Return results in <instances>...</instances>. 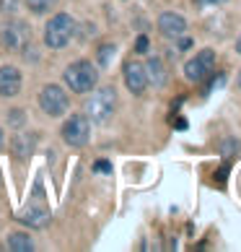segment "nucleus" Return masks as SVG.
I'll use <instances>...</instances> for the list:
<instances>
[{"mask_svg": "<svg viewBox=\"0 0 241 252\" xmlns=\"http://www.w3.org/2000/svg\"><path fill=\"white\" fill-rule=\"evenodd\" d=\"M70 107V99L65 94V89H60L57 83H47L39 91V109L47 117H62Z\"/></svg>", "mask_w": 241, "mask_h": 252, "instance_id": "obj_4", "label": "nucleus"}, {"mask_svg": "<svg viewBox=\"0 0 241 252\" xmlns=\"http://www.w3.org/2000/svg\"><path fill=\"white\" fill-rule=\"evenodd\" d=\"M213 70H215V52L213 50H200L192 60L184 63V76H187L189 81H194V83L205 81Z\"/></svg>", "mask_w": 241, "mask_h": 252, "instance_id": "obj_6", "label": "nucleus"}, {"mask_svg": "<svg viewBox=\"0 0 241 252\" xmlns=\"http://www.w3.org/2000/svg\"><path fill=\"white\" fill-rule=\"evenodd\" d=\"M26 8L34 13V16H44V13H50L54 5H57V0H24Z\"/></svg>", "mask_w": 241, "mask_h": 252, "instance_id": "obj_15", "label": "nucleus"}, {"mask_svg": "<svg viewBox=\"0 0 241 252\" xmlns=\"http://www.w3.org/2000/svg\"><path fill=\"white\" fill-rule=\"evenodd\" d=\"M145 76H148V86L166 89V83H169V70H166V65H163L161 58H148Z\"/></svg>", "mask_w": 241, "mask_h": 252, "instance_id": "obj_11", "label": "nucleus"}, {"mask_svg": "<svg viewBox=\"0 0 241 252\" xmlns=\"http://www.w3.org/2000/svg\"><path fill=\"white\" fill-rule=\"evenodd\" d=\"M78 36V21L70 13H57L44 24V44L50 50H65Z\"/></svg>", "mask_w": 241, "mask_h": 252, "instance_id": "obj_1", "label": "nucleus"}, {"mask_svg": "<svg viewBox=\"0 0 241 252\" xmlns=\"http://www.w3.org/2000/svg\"><path fill=\"white\" fill-rule=\"evenodd\" d=\"M94 172H99V174H112V161H107V158H99V161L94 164Z\"/></svg>", "mask_w": 241, "mask_h": 252, "instance_id": "obj_19", "label": "nucleus"}, {"mask_svg": "<svg viewBox=\"0 0 241 252\" xmlns=\"http://www.w3.org/2000/svg\"><path fill=\"white\" fill-rule=\"evenodd\" d=\"M117 112V91L112 86L94 89L86 101V117L96 125H107L112 115Z\"/></svg>", "mask_w": 241, "mask_h": 252, "instance_id": "obj_3", "label": "nucleus"}, {"mask_svg": "<svg viewBox=\"0 0 241 252\" xmlns=\"http://www.w3.org/2000/svg\"><path fill=\"white\" fill-rule=\"evenodd\" d=\"M8 250H11V252H31L34 250V242H31L29 234L16 231V234L8 237Z\"/></svg>", "mask_w": 241, "mask_h": 252, "instance_id": "obj_14", "label": "nucleus"}, {"mask_svg": "<svg viewBox=\"0 0 241 252\" xmlns=\"http://www.w3.org/2000/svg\"><path fill=\"white\" fill-rule=\"evenodd\" d=\"M205 3H220V0H205Z\"/></svg>", "mask_w": 241, "mask_h": 252, "instance_id": "obj_26", "label": "nucleus"}, {"mask_svg": "<svg viewBox=\"0 0 241 252\" xmlns=\"http://www.w3.org/2000/svg\"><path fill=\"white\" fill-rule=\"evenodd\" d=\"M236 52L241 55V34H239V39H236Z\"/></svg>", "mask_w": 241, "mask_h": 252, "instance_id": "obj_24", "label": "nucleus"}, {"mask_svg": "<svg viewBox=\"0 0 241 252\" xmlns=\"http://www.w3.org/2000/svg\"><path fill=\"white\" fill-rule=\"evenodd\" d=\"M114 52H117L114 44H101V47L96 50V63H99V68H109V65H112Z\"/></svg>", "mask_w": 241, "mask_h": 252, "instance_id": "obj_16", "label": "nucleus"}, {"mask_svg": "<svg viewBox=\"0 0 241 252\" xmlns=\"http://www.w3.org/2000/svg\"><path fill=\"white\" fill-rule=\"evenodd\" d=\"M125 86L130 89V94H135V96H140L145 94V89H148V76H145V65L143 63H137V60H127L125 63Z\"/></svg>", "mask_w": 241, "mask_h": 252, "instance_id": "obj_8", "label": "nucleus"}, {"mask_svg": "<svg viewBox=\"0 0 241 252\" xmlns=\"http://www.w3.org/2000/svg\"><path fill=\"white\" fill-rule=\"evenodd\" d=\"M18 91H21V70L13 65H3L0 68V96L13 99Z\"/></svg>", "mask_w": 241, "mask_h": 252, "instance_id": "obj_10", "label": "nucleus"}, {"mask_svg": "<svg viewBox=\"0 0 241 252\" xmlns=\"http://www.w3.org/2000/svg\"><path fill=\"white\" fill-rule=\"evenodd\" d=\"M239 89H241V70H239Z\"/></svg>", "mask_w": 241, "mask_h": 252, "instance_id": "obj_27", "label": "nucleus"}, {"mask_svg": "<svg viewBox=\"0 0 241 252\" xmlns=\"http://www.w3.org/2000/svg\"><path fill=\"white\" fill-rule=\"evenodd\" d=\"M174 127H177V130H187V120H184V117H177V120H174Z\"/></svg>", "mask_w": 241, "mask_h": 252, "instance_id": "obj_23", "label": "nucleus"}, {"mask_svg": "<svg viewBox=\"0 0 241 252\" xmlns=\"http://www.w3.org/2000/svg\"><path fill=\"white\" fill-rule=\"evenodd\" d=\"M50 219H52V213H50V208L44 203H29L26 211L21 213V221L29 223V226H34V229H44V223H47Z\"/></svg>", "mask_w": 241, "mask_h": 252, "instance_id": "obj_12", "label": "nucleus"}, {"mask_svg": "<svg viewBox=\"0 0 241 252\" xmlns=\"http://www.w3.org/2000/svg\"><path fill=\"white\" fill-rule=\"evenodd\" d=\"M148 47H151L148 36H145V34H140V36H137V42H135V52H137V55H143V52H148Z\"/></svg>", "mask_w": 241, "mask_h": 252, "instance_id": "obj_20", "label": "nucleus"}, {"mask_svg": "<svg viewBox=\"0 0 241 252\" xmlns=\"http://www.w3.org/2000/svg\"><path fill=\"white\" fill-rule=\"evenodd\" d=\"M3 143H5V135H3V127H0V148H3Z\"/></svg>", "mask_w": 241, "mask_h": 252, "instance_id": "obj_25", "label": "nucleus"}, {"mask_svg": "<svg viewBox=\"0 0 241 252\" xmlns=\"http://www.w3.org/2000/svg\"><path fill=\"white\" fill-rule=\"evenodd\" d=\"M62 81L68 83V89L73 94H88V91L96 89L99 81V68L91 60H76L70 63L62 73Z\"/></svg>", "mask_w": 241, "mask_h": 252, "instance_id": "obj_2", "label": "nucleus"}, {"mask_svg": "<svg viewBox=\"0 0 241 252\" xmlns=\"http://www.w3.org/2000/svg\"><path fill=\"white\" fill-rule=\"evenodd\" d=\"M226 180H228V166L223 164V166L215 172V182H226Z\"/></svg>", "mask_w": 241, "mask_h": 252, "instance_id": "obj_21", "label": "nucleus"}, {"mask_svg": "<svg viewBox=\"0 0 241 252\" xmlns=\"http://www.w3.org/2000/svg\"><path fill=\"white\" fill-rule=\"evenodd\" d=\"M192 47V36H184V39H179V50H189Z\"/></svg>", "mask_w": 241, "mask_h": 252, "instance_id": "obj_22", "label": "nucleus"}, {"mask_svg": "<svg viewBox=\"0 0 241 252\" xmlns=\"http://www.w3.org/2000/svg\"><path fill=\"white\" fill-rule=\"evenodd\" d=\"M29 36H31V32L24 21H11L0 29V44H3L5 50H21L24 44L29 42Z\"/></svg>", "mask_w": 241, "mask_h": 252, "instance_id": "obj_7", "label": "nucleus"}, {"mask_svg": "<svg viewBox=\"0 0 241 252\" xmlns=\"http://www.w3.org/2000/svg\"><path fill=\"white\" fill-rule=\"evenodd\" d=\"M60 135L68 146H76V148L86 146L88 138H91V120L86 115H70L68 123L62 125Z\"/></svg>", "mask_w": 241, "mask_h": 252, "instance_id": "obj_5", "label": "nucleus"}, {"mask_svg": "<svg viewBox=\"0 0 241 252\" xmlns=\"http://www.w3.org/2000/svg\"><path fill=\"white\" fill-rule=\"evenodd\" d=\"M239 151H241V143L236 141V138H226V141L220 143V156H223L226 161H228L231 156H236Z\"/></svg>", "mask_w": 241, "mask_h": 252, "instance_id": "obj_18", "label": "nucleus"}, {"mask_svg": "<svg viewBox=\"0 0 241 252\" xmlns=\"http://www.w3.org/2000/svg\"><path fill=\"white\" fill-rule=\"evenodd\" d=\"M159 32L163 36H169V39H177V36H182L187 32V18L174 13V11H166L159 16Z\"/></svg>", "mask_w": 241, "mask_h": 252, "instance_id": "obj_9", "label": "nucleus"}, {"mask_svg": "<svg viewBox=\"0 0 241 252\" xmlns=\"http://www.w3.org/2000/svg\"><path fill=\"white\" fill-rule=\"evenodd\" d=\"M34 141H36V135H16L13 141H11L13 154L18 158H29L31 151H34Z\"/></svg>", "mask_w": 241, "mask_h": 252, "instance_id": "obj_13", "label": "nucleus"}, {"mask_svg": "<svg viewBox=\"0 0 241 252\" xmlns=\"http://www.w3.org/2000/svg\"><path fill=\"white\" fill-rule=\"evenodd\" d=\"M5 123H8V127L21 130L24 123H26V112H24V109H11V112L5 115Z\"/></svg>", "mask_w": 241, "mask_h": 252, "instance_id": "obj_17", "label": "nucleus"}]
</instances>
